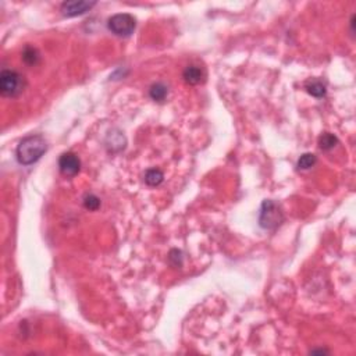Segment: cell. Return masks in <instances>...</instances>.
<instances>
[{"label": "cell", "mask_w": 356, "mask_h": 356, "mask_svg": "<svg viewBox=\"0 0 356 356\" xmlns=\"http://www.w3.org/2000/svg\"><path fill=\"white\" fill-rule=\"evenodd\" d=\"M48 150V142L42 135H30L20 141L16 149V156L20 164L31 166L44 156Z\"/></svg>", "instance_id": "6da1fadb"}, {"label": "cell", "mask_w": 356, "mask_h": 356, "mask_svg": "<svg viewBox=\"0 0 356 356\" xmlns=\"http://www.w3.org/2000/svg\"><path fill=\"white\" fill-rule=\"evenodd\" d=\"M25 80L23 75L14 70H3L0 73V92L6 98H16L23 94Z\"/></svg>", "instance_id": "7a4b0ae2"}, {"label": "cell", "mask_w": 356, "mask_h": 356, "mask_svg": "<svg viewBox=\"0 0 356 356\" xmlns=\"http://www.w3.org/2000/svg\"><path fill=\"white\" fill-rule=\"evenodd\" d=\"M284 220L281 207L273 200H264L260 207L259 214V224L264 230H274L281 224Z\"/></svg>", "instance_id": "3957f363"}, {"label": "cell", "mask_w": 356, "mask_h": 356, "mask_svg": "<svg viewBox=\"0 0 356 356\" xmlns=\"http://www.w3.org/2000/svg\"><path fill=\"white\" fill-rule=\"evenodd\" d=\"M107 27L117 37H130L132 32L135 31L137 21L131 14L120 13V14H114L113 17L109 19Z\"/></svg>", "instance_id": "277c9868"}, {"label": "cell", "mask_w": 356, "mask_h": 356, "mask_svg": "<svg viewBox=\"0 0 356 356\" xmlns=\"http://www.w3.org/2000/svg\"><path fill=\"white\" fill-rule=\"evenodd\" d=\"M95 6H96V2L73 0V2H64L60 7V10H62V14L64 17H77V16L85 14Z\"/></svg>", "instance_id": "5b68a950"}, {"label": "cell", "mask_w": 356, "mask_h": 356, "mask_svg": "<svg viewBox=\"0 0 356 356\" xmlns=\"http://www.w3.org/2000/svg\"><path fill=\"white\" fill-rule=\"evenodd\" d=\"M59 169L60 173L66 177H74L80 173L81 170V162L77 155L67 152V153H63L60 159H59Z\"/></svg>", "instance_id": "8992f818"}, {"label": "cell", "mask_w": 356, "mask_h": 356, "mask_svg": "<svg viewBox=\"0 0 356 356\" xmlns=\"http://www.w3.org/2000/svg\"><path fill=\"white\" fill-rule=\"evenodd\" d=\"M182 78L189 85H199L205 81L206 74H205L203 69H200L198 66H188L182 73Z\"/></svg>", "instance_id": "52a82bcc"}, {"label": "cell", "mask_w": 356, "mask_h": 356, "mask_svg": "<svg viewBox=\"0 0 356 356\" xmlns=\"http://www.w3.org/2000/svg\"><path fill=\"white\" fill-rule=\"evenodd\" d=\"M305 89L309 95H312L314 98H323L325 96V92H327V88H325V84L320 80H310L305 84Z\"/></svg>", "instance_id": "ba28073f"}, {"label": "cell", "mask_w": 356, "mask_h": 356, "mask_svg": "<svg viewBox=\"0 0 356 356\" xmlns=\"http://www.w3.org/2000/svg\"><path fill=\"white\" fill-rule=\"evenodd\" d=\"M167 95H169V88L166 87L164 84H162V82L153 84L149 89V96L155 100V102H163V100H166Z\"/></svg>", "instance_id": "9c48e42d"}, {"label": "cell", "mask_w": 356, "mask_h": 356, "mask_svg": "<svg viewBox=\"0 0 356 356\" xmlns=\"http://www.w3.org/2000/svg\"><path fill=\"white\" fill-rule=\"evenodd\" d=\"M164 180V174L159 169H150L145 173V182L150 187L160 185Z\"/></svg>", "instance_id": "30bf717a"}, {"label": "cell", "mask_w": 356, "mask_h": 356, "mask_svg": "<svg viewBox=\"0 0 356 356\" xmlns=\"http://www.w3.org/2000/svg\"><path fill=\"white\" fill-rule=\"evenodd\" d=\"M39 59H41V56H39V52H38L34 46H25L24 50H23V60H24L25 64H28V66H37L38 63H39Z\"/></svg>", "instance_id": "8fae6325"}, {"label": "cell", "mask_w": 356, "mask_h": 356, "mask_svg": "<svg viewBox=\"0 0 356 356\" xmlns=\"http://www.w3.org/2000/svg\"><path fill=\"white\" fill-rule=\"evenodd\" d=\"M338 144V138L331 132H323L319 138V146L321 150H331Z\"/></svg>", "instance_id": "7c38bea8"}, {"label": "cell", "mask_w": 356, "mask_h": 356, "mask_svg": "<svg viewBox=\"0 0 356 356\" xmlns=\"http://www.w3.org/2000/svg\"><path fill=\"white\" fill-rule=\"evenodd\" d=\"M317 162V157L314 156L313 153H303L298 160V169L300 170H309L312 169L313 166Z\"/></svg>", "instance_id": "4fadbf2b"}, {"label": "cell", "mask_w": 356, "mask_h": 356, "mask_svg": "<svg viewBox=\"0 0 356 356\" xmlns=\"http://www.w3.org/2000/svg\"><path fill=\"white\" fill-rule=\"evenodd\" d=\"M84 206L87 207L88 210H98L100 206V199L94 194L85 195V198H84Z\"/></svg>", "instance_id": "5bb4252c"}, {"label": "cell", "mask_w": 356, "mask_h": 356, "mask_svg": "<svg viewBox=\"0 0 356 356\" xmlns=\"http://www.w3.org/2000/svg\"><path fill=\"white\" fill-rule=\"evenodd\" d=\"M173 259H175V263H174L175 267L181 266V264H182V253H181V250H178V249L171 250V252H170V260H173Z\"/></svg>", "instance_id": "9a60e30c"}]
</instances>
